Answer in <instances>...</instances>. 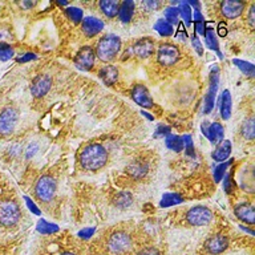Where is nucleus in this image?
<instances>
[{"instance_id":"f257e3e1","label":"nucleus","mask_w":255,"mask_h":255,"mask_svg":"<svg viewBox=\"0 0 255 255\" xmlns=\"http://www.w3.org/2000/svg\"><path fill=\"white\" fill-rule=\"evenodd\" d=\"M134 249V235L125 227H116L104 237L103 250L105 255H133Z\"/></svg>"},{"instance_id":"f03ea898","label":"nucleus","mask_w":255,"mask_h":255,"mask_svg":"<svg viewBox=\"0 0 255 255\" xmlns=\"http://www.w3.org/2000/svg\"><path fill=\"white\" fill-rule=\"evenodd\" d=\"M109 151L101 143H88L80 150V166L87 171H99L108 163Z\"/></svg>"},{"instance_id":"7ed1b4c3","label":"nucleus","mask_w":255,"mask_h":255,"mask_svg":"<svg viewBox=\"0 0 255 255\" xmlns=\"http://www.w3.org/2000/svg\"><path fill=\"white\" fill-rule=\"evenodd\" d=\"M121 39L117 35L113 33H107L99 40V43L96 45L95 55L97 59L103 63H111L119 56L121 51Z\"/></svg>"},{"instance_id":"20e7f679","label":"nucleus","mask_w":255,"mask_h":255,"mask_svg":"<svg viewBox=\"0 0 255 255\" xmlns=\"http://www.w3.org/2000/svg\"><path fill=\"white\" fill-rule=\"evenodd\" d=\"M21 219V210L19 203L12 198L0 201V226L4 229H13Z\"/></svg>"},{"instance_id":"39448f33","label":"nucleus","mask_w":255,"mask_h":255,"mask_svg":"<svg viewBox=\"0 0 255 255\" xmlns=\"http://www.w3.org/2000/svg\"><path fill=\"white\" fill-rule=\"evenodd\" d=\"M181 61V49L175 44L162 43L155 51V63L161 68H173Z\"/></svg>"},{"instance_id":"423d86ee","label":"nucleus","mask_w":255,"mask_h":255,"mask_svg":"<svg viewBox=\"0 0 255 255\" xmlns=\"http://www.w3.org/2000/svg\"><path fill=\"white\" fill-rule=\"evenodd\" d=\"M230 247V239L226 234H211L202 242L199 255H222Z\"/></svg>"},{"instance_id":"0eeeda50","label":"nucleus","mask_w":255,"mask_h":255,"mask_svg":"<svg viewBox=\"0 0 255 255\" xmlns=\"http://www.w3.org/2000/svg\"><path fill=\"white\" fill-rule=\"evenodd\" d=\"M35 197L41 203L51 202L55 198L56 191H57V181L52 175L44 174L41 175L35 183L33 187Z\"/></svg>"},{"instance_id":"6e6552de","label":"nucleus","mask_w":255,"mask_h":255,"mask_svg":"<svg viewBox=\"0 0 255 255\" xmlns=\"http://www.w3.org/2000/svg\"><path fill=\"white\" fill-rule=\"evenodd\" d=\"M213 211L207 206L203 205H197V206L190 207L189 210L185 213L183 221L187 226L191 227H199V226H207L209 223L213 221Z\"/></svg>"},{"instance_id":"1a4fd4ad","label":"nucleus","mask_w":255,"mask_h":255,"mask_svg":"<svg viewBox=\"0 0 255 255\" xmlns=\"http://www.w3.org/2000/svg\"><path fill=\"white\" fill-rule=\"evenodd\" d=\"M19 121V111L15 107H5L0 111V135L7 137L15 130Z\"/></svg>"},{"instance_id":"9d476101","label":"nucleus","mask_w":255,"mask_h":255,"mask_svg":"<svg viewBox=\"0 0 255 255\" xmlns=\"http://www.w3.org/2000/svg\"><path fill=\"white\" fill-rule=\"evenodd\" d=\"M130 55L137 59H147L155 53V43L151 37H142L138 39L129 49Z\"/></svg>"},{"instance_id":"9b49d317","label":"nucleus","mask_w":255,"mask_h":255,"mask_svg":"<svg viewBox=\"0 0 255 255\" xmlns=\"http://www.w3.org/2000/svg\"><path fill=\"white\" fill-rule=\"evenodd\" d=\"M95 49L89 47V45H85L75 56V65L79 68L80 71L88 72L91 71L93 65H95Z\"/></svg>"},{"instance_id":"f8f14e48","label":"nucleus","mask_w":255,"mask_h":255,"mask_svg":"<svg viewBox=\"0 0 255 255\" xmlns=\"http://www.w3.org/2000/svg\"><path fill=\"white\" fill-rule=\"evenodd\" d=\"M246 9V3L238 1V0H226L219 4V11L225 19L234 20L238 19Z\"/></svg>"},{"instance_id":"ddd939ff","label":"nucleus","mask_w":255,"mask_h":255,"mask_svg":"<svg viewBox=\"0 0 255 255\" xmlns=\"http://www.w3.org/2000/svg\"><path fill=\"white\" fill-rule=\"evenodd\" d=\"M130 96L133 101L135 104H138L139 107L147 108V109L154 108V103H153V97H151L150 92L142 84H135V85H133Z\"/></svg>"},{"instance_id":"4468645a","label":"nucleus","mask_w":255,"mask_h":255,"mask_svg":"<svg viewBox=\"0 0 255 255\" xmlns=\"http://www.w3.org/2000/svg\"><path fill=\"white\" fill-rule=\"evenodd\" d=\"M201 130L211 143H219L225 137V129L219 123L211 124L209 121H203L201 125Z\"/></svg>"},{"instance_id":"2eb2a0df","label":"nucleus","mask_w":255,"mask_h":255,"mask_svg":"<svg viewBox=\"0 0 255 255\" xmlns=\"http://www.w3.org/2000/svg\"><path fill=\"white\" fill-rule=\"evenodd\" d=\"M235 217L241 221V222L246 223L253 226L255 222V209L254 205L250 202H241L234 207Z\"/></svg>"},{"instance_id":"dca6fc26","label":"nucleus","mask_w":255,"mask_h":255,"mask_svg":"<svg viewBox=\"0 0 255 255\" xmlns=\"http://www.w3.org/2000/svg\"><path fill=\"white\" fill-rule=\"evenodd\" d=\"M52 79L48 75H39L36 76L31 84V93L35 97H43L51 89Z\"/></svg>"},{"instance_id":"f3484780","label":"nucleus","mask_w":255,"mask_h":255,"mask_svg":"<svg viewBox=\"0 0 255 255\" xmlns=\"http://www.w3.org/2000/svg\"><path fill=\"white\" fill-rule=\"evenodd\" d=\"M104 29V23L96 16H87L81 20V31L87 37H95Z\"/></svg>"},{"instance_id":"a211bd4d","label":"nucleus","mask_w":255,"mask_h":255,"mask_svg":"<svg viewBox=\"0 0 255 255\" xmlns=\"http://www.w3.org/2000/svg\"><path fill=\"white\" fill-rule=\"evenodd\" d=\"M218 69L214 68V71H211L210 88H209V92H207L206 97H205V113H210L211 109L214 108L215 95H217V89H218Z\"/></svg>"},{"instance_id":"6ab92c4d","label":"nucleus","mask_w":255,"mask_h":255,"mask_svg":"<svg viewBox=\"0 0 255 255\" xmlns=\"http://www.w3.org/2000/svg\"><path fill=\"white\" fill-rule=\"evenodd\" d=\"M129 177L133 179L145 178L149 173V163L143 159H134L133 162L127 167Z\"/></svg>"},{"instance_id":"aec40b11","label":"nucleus","mask_w":255,"mask_h":255,"mask_svg":"<svg viewBox=\"0 0 255 255\" xmlns=\"http://www.w3.org/2000/svg\"><path fill=\"white\" fill-rule=\"evenodd\" d=\"M119 76V68L116 67V65H104L99 71V77L103 80V83L105 85H109V87H112V85H115L117 83Z\"/></svg>"},{"instance_id":"412c9836","label":"nucleus","mask_w":255,"mask_h":255,"mask_svg":"<svg viewBox=\"0 0 255 255\" xmlns=\"http://www.w3.org/2000/svg\"><path fill=\"white\" fill-rule=\"evenodd\" d=\"M231 142L229 139H222L221 142L217 145V147L214 149V151L211 153V157L214 161L217 162H223V161H226L231 154Z\"/></svg>"},{"instance_id":"4be33fe9","label":"nucleus","mask_w":255,"mask_h":255,"mask_svg":"<svg viewBox=\"0 0 255 255\" xmlns=\"http://www.w3.org/2000/svg\"><path fill=\"white\" fill-rule=\"evenodd\" d=\"M99 8L104 16H107L108 19H113L119 13L120 1L116 0H103L99 3Z\"/></svg>"},{"instance_id":"5701e85b","label":"nucleus","mask_w":255,"mask_h":255,"mask_svg":"<svg viewBox=\"0 0 255 255\" xmlns=\"http://www.w3.org/2000/svg\"><path fill=\"white\" fill-rule=\"evenodd\" d=\"M239 131H241V137H242L243 139H247V141H253V139H254L255 123L253 116H249V117L243 121L241 128H239Z\"/></svg>"},{"instance_id":"b1692460","label":"nucleus","mask_w":255,"mask_h":255,"mask_svg":"<svg viewBox=\"0 0 255 255\" xmlns=\"http://www.w3.org/2000/svg\"><path fill=\"white\" fill-rule=\"evenodd\" d=\"M119 17L120 20L123 21V23H129L134 15V3L130 1V0H127V1H123V3H120V8H119Z\"/></svg>"},{"instance_id":"393cba45","label":"nucleus","mask_w":255,"mask_h":255,"mask_svg":"<svg viewBox=\"0 0 255 255\" xmlns=\"http://www.w3.org/2000/svg\"><path fill=\"white\" fill-rule=\"evenodd\" d=\"M231 95L230 91H223L222 96H221V101H219V112L222 116L223 120H229L231 117Z\"/></svg>"},{"instance_id":"a878e982","label":"nucleus","mask_w":255,"mask_h":255,"mask_svg":"<svg viewBox=\"0 0 255 255\" xmlns=\"http://www.w3.org/2000/svg\"><path fill=\"white\" fill-rule=\"evenodd\" d=\"M166 146L174 151H182L185 149V141L178 135H167Z\"/></svg>"},{"instance_id":"bb28decb","label":"nucleus","mask_w":255,"mask_h":255,"mask_svg":"<svg viewBox=\"0 0 255 255\" xmlns=\"http://www.w3.org/2000/svg\"><path fill=\"white\" fill-rule=\"evenodd\" d=\"M155 31L158 32L161 36H170L173 33V27L167 23L165 19H159L154 25Z\"/></svg>"},{"instance_id":"cd10ccee","label":"nucleus","mask_w":255,"mask_h":255,"mask_svg":"<svg viewBox=\"0 0 255 255\" xmlns=\"http://www.w3.org/2000/svg\"><path fill=\"white\" fill-rule=\"evenodd\" d=\"M183 199L181 195L175 194V193H171V194H165L163 198L161 199V206L167 207V206H173V205H177V203L182 202Z\"/></svg>"},{"instance_id":"c85d7f7f","label":"nucleus","mask_w":255,"mask_h":255,"mask_svg":"<svg viewBox=\"0 0 255 255\" xmlns=\"http://www.w3.org/2000/svg\"><path fill=\"white\" fill-rule=\"evenodd\" d=\"M65 13L67 16L71 19V21H73L75 24L81 23V20H83V11L77 7H69L65 9Z\"/></svg>"},{"instance_id":"c756f323","label":"nucleus","mask_w":255,"mask_h":255,"mask_svg":"<svg viewBox=\"0 0 255 255\" xmlns=\"http://www.w3.org/2000/svg\"><path fill=\"white\" fill-rule=\"evenodd\" d=\"M234 64L243 72V73H245V75L250 76V77L254 76V65H253V64L247 63V61H243V60H238V59L234 60Z\"/></svg>"},{"instance_id":"7c9ffc66","label":"nucleus","mask_w":255,"mask_h":255,"mask_svg":"<svg viewBox=\"0 0 255 255\" xmlns=\"http://www.w3.org/2000/svg\"><path fill=\"white\" fill-rule=\"evenodd\" d=\"M205 36H206V41L207 45L214 49L219 53V48H218V40H217V36H215V32L213 29H206L205 31Z\"/></svg>"},{"instance_id":"2f4dec72","label":"nucleus","mask_w":255,"mask_h":255,"mask_svg":"<svg viewBox=\"0 0 255 255\" xmlns=\"http://www.w3.org/2000/svg\"><path fill=\"white\" fill-rule=\"evenodd\" d=\"M178 17H179V12L178 8L175 7H169L165 11V20H166L167 23L170 24H175L178 23Z\"/></svg>"},{"instance_id":"473e14b6","label":"nucleus","mask_w":255,"mask_h":255,"mask_svg":"<svg viewBox=\"0 0 255 255\" xmlns=\"http://www.w3.org/2000/svg\"><path fill=\"white\" fill-rule=\"evenodd\" d=\"M13 57V48L9 44H0V60L8 61Z\"/></svg>"},{"instance_id":"72a5a7b5","label":"nucleus","mask_w":255,"mask_h":255,"mask_svg":"<svg viewBox=\"0 0 255 255\" xmlns=\"http://www.w3.org/2000/svg\"><path fill=\"white\" fill-rule=\"evenodd\" d=\"M133 255H162V251L155 246H143L139 250H135Z\"/></svg>"},{"instance_id":"f704fd0d","label":"nucleus","mask_w":255,"mask_h":255,"mask_svg":"<svg viewBox=\"0 0 255 255\" xmlns=\"http://www.w3.org/2000/svg\"><path fill=\"white\" fill-rule=\"evenodd\" d=\"M179 15L182 16L183 20L186 21L187 24H190L191 21V7L189 5V3H181L178 8Z\"/></svg>"},{"instance_id":"c9c22d12","label":"nucleus","mask_w":255,"mask_h":255,"mask_svg":"<svg viewBox=\"0 0 255 255\" xmlns=\"http://www.w3.org/2000/svg\"><path fill=\"white\" fill-rule=\"evenodd\" d=\"M131 203V197L130 194L128 193H123L117 197V206L121 207V209H125V207L130 206Z\"/></svg>"},{"instance_id":"e433bc0d","label":"nucleus","mask_w":255,"mask_h":255,"mask_svg":"<svg viewBox=\"0 0 255 255\" xmlns=\"http://www.w3.org/2000/svg\"><path fill=\"white\" fill-rule=\"evenodd\" d=\"M37 230L44 233V234H49V233H53V231L59 230V227L55 226V225H49V223L41 221V222L39 223V226H37Z\"/></svg>"},{"instance_id":"4c0bfd02","label":"nucleus","mask_w":255,"mask_h":255,"mask_svg":"<svg viewBox=\"0 0 255 255\" xmlns=\"http://www.w3.org/2000/svg\"><path fill=\"white\" fill-rule=\"evenodd\" d=\"M12 39V31L7 27H0V44H8Z\"/></svg>"},{"instance_id":"58836bf2","label":"nucleus","mask_w":255,"mask_h":255,"mask_svg":"<svg viewBox=\"0 0 255 255\" xmlns=\"http://www.w3.org/2000/svg\"><path fill=\"white\" fill-rule=\"evenodd\" d=\"M227 166H229V163L223 162L222 165H219V166L215 169V171H214L215 182H219V181L223 178V174H225V171H226Z\"/></svg>"},{"instance_id":"ea45409f","label":"nucleus","mask_w":255,"mask_h":255,"mask_svg":"<svg viewBox=\"0 0 255 255\" xmlns=\"http://www.w3.org/2000/svg\"><path fill=\"white\" fill-rule=\"evenodd\" d=\"M223 187H225V191L227 194H231L234 193V181H233V177L231 174H227L225 181H223Z\"/></svg>"},{"instance_id":"a19ab883","label":"nucleus","mask_w":255,"mask_h":255,"mask_svg":"<svg viewBox=\"0 0 255 255\" xmlns=\"http://www.w3.org/2000/svg\"><path fill=\"white\" fill-rule=\"evenodd\" d=\"M195 29H197L199 35H205V31H206V28H205V20H197L195 21Z\"/></svg>"},{"instance_id":"79ce46f5","label":"nucleus","mask_w":255,"mask_h":255,"mask_svg":"<svg viewBox=\"0 0 255 255\" xmlns=\"http://www.w3.org/2000/svg\"><path fill=\"white\" fill-rule=\"evenodd\" d=\"M193 47L195 48V51H197V53H198V55H202L203 53V48H202V45H201V43H199V40L197 39V37H193Z\"/></svg>"},{"instance_id":"37998d69","label":"nucleus","mask_w":255,"mask_h":255,"mask_svg":"<svg viewBox=\"0 0 255 255\" xmlns=\"http://www.w3.org/2000/svg\"><path fill=\"white\" fill-rule=\"evenodd\" d=\"M169 135L170 134V128L167 127H158L157 131H155V135Z\"/></svg>"},{"instance_id":"c03bdc74","label":"nucleus","mask_w":255,"mask_h":255,"mask_svg":"<svg viewBox=\"0 0 255 255\" xmlns=\"http://www.w3.org/2000/svg\"><path fill=\"white\" fill-rule=\"evenodd\" d=\"M254 9H255V7H254V4H253L250 9H249V17H247V19H249V24H250L251 27L254 25V21H255V11H254Z\"/></svg>"},{"instance_id":"a18cd8bd","label":"nucleus","mask_w":255,"mask_h":255,"mask_svg":"<svg viewBox=\"0 0 255 255\" xmlns=\"http://www.w3.org/2000/svg\"><path fill=\"white\" fill-rule=\"evenodd\" d=\"M25 201H27V203H28V206H29V209H31V210L35 211V214H40V213H39V209H37V207H36L35 205H33V203H32L31 199L28 198V197H25Z\"/></svg>"},{"instance_id":"49530a36","label":"nucleus","mask_w":255,"mask_h":255,"mask_svg":"<svg viewBox=\"0 0 255 255\" xmlns=\"http://www.w3.org/2000/svg\"><path fill=\"white\" fill-rule=\"evenodd\" d=\"M35 59V55H32V53H28L25 57H23V59H19L20 63H24V61H28V60H32Z\"/></svg>"},{"instance_id":"de8ad7c7","label":"nucleus","mask_w":255,"mask_h":255,"mask_svg":"<svg viewBox=\"0 0 255 255\" xmlns=\"http://www.w3.org/2000/svg\"><path fill=\"white\" fill-rule=\"evenodd\" d=\"M60 255H76V253H73V251H63Z\"/></svg>"}]
</instances>
